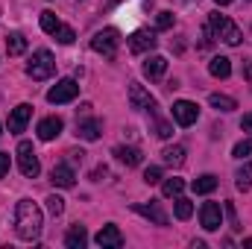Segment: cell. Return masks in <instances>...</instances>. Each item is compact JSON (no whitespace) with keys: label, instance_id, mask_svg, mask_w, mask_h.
Returning a JSON list of instances; mask_svg holds the SVG:
<instances>
[{"label":"cell","instance_id":"484cf974","mask_svg":"<svg viewBox=\"0 0 252 249\" xmlns=\"http://www.w3.org/2000/svg\"><path fill=\"white\" fill-rule=\"evenodd\" d=\"M173 211H176V217H179V220H188L190 214H193V205H190V199H185V196L179 193V196H176V208H173Z\"/></svg>","mask_w":252,"mask_h":249},{"label":"cell","instance_id":"30bf717a","mask_svg":"<svg viewBox=\"0 0 252 249\" xmlns=\"http://www.w3.org/2000/svg\"><path fill=\"white\" fill-rule=\"evenodd\" d=\"M156 44H158V38L150 30H138V32L129 35V50L132 53H150V50H156Z\"/></svg>","mask_w":252,"mask_h":249},{"label":"cell","instance_id":"74e56055","mask_svg":"<svg viewBox=\"0 0 252 249\" xmlns=\"http://www.w3.org/2000/svg\"><path fill=\"white\" fill-rule=\"evenodd\" d=\"M106 176H109V170H106V167H103V164H100V167H97V170H94V173H91V179H94V182H103V179H106Z\"/></svg>","mask_w":252,"mask_h":249},{"label":"cell","instance_id":"8d00e7d4","mask_svg":"<svg viewBox=\"0 0 252 249\" xmlns=\"http://www.w3.org/2000/svg\"><path fill=\"white\" fill-rule=\"evenodd\" d=\"M9 173V153H0V179Z\"/></svg>","mask_w":252,"mask_h":249},{"label":"cell","instance_id":"8fae6325","mask_svg":"<svg viewBox=\"0 0 252 249\" xmlns=\"http://www.w3.org/2000/svg\"><path fill=\"white\" fill-rule=\"evenodd\" d=\"M132 211L141 214V217H147V220H153L156 226H167V214H164V208L158 202H135Z\"/></svg>","mask_w":252,"mask_h":249},{"label":"cell","instance_id":"603a6c76","mask_svg":"<svg viewBox=\"0 0 252 249\" xmlns=\"http://www.w3.org/2000/svg\"><path fill=\"white\" fill-rule=\"evenodd\" d=\"M208 103H211L217 112H235V109H238V100H235V97H226V94H211Z\"/></svg>","mask_w":252,"mask_h":249},{"label":"cell","instance_id":"4fadbf2b","mask_svg":"<svg viewBox=\"0 0 252 249\" xmlns=\"http://www.w3.org/2000/svg\"><path fill=\"white\" fill-rule=\"evenodd\" d=\"M30 118H32V106H30V103L15 106V109H12V115H9V132H12V135L24 132L27 124H30Z\"/></svg>","mask_w":252,"mask_h":249},{"label":"cell","instance_id":"d6986e66","mask_svg":"<svg viewBox=\"0 0 252 249\" xmlns=\"http://www.w3.org/2000/svg\"><path fill=\"white\" fill-rule=\"evenodd\" d=\"M185 147L182 144H173V147H164L161 150V158H164V164H170V167H182L185 164Z\"/></svg>","mask_w":252,"mask_h":249},{"label":"cell","instance_id":"7402d4cb","mask_svg":"<svg viewBox=\"0 0 252 249\" xmlns=\"http://www.w3.org/2000/svg\"><path fill=\"white\" fill-rule=\"evenodd\" d=\"M27 50V38L21 35V32H9V38H6V53L9 56H21Z\"/></svg>","mask_w":252,"mask_h":249},{"label":"cell","instance_id":"7bdbcfd3","mask_svg":"<svg viewBox=\"0 0 252 249\" xmlns=\"http://www.w3.org/2000/svg\"><path fill=\"white\" fill-rule=\"evenodd\" d=\"M0 129H3V126H0ZM0 135H3V132H0Z\"/></svg>","mask_w":252,"mask_h":249},{"label":"cell","instance_id":"60d3db41","mask_svg":"<svg viewBox=\"0 0 252 249\" xmlns=\"http://www.w3.org/2000/svg\"><path fill=\"white\" fill-rule=\"evenodd\" d=\"M214 3H217V6H229L232 0H214Z\"/></svg>","mask_w":252,"mask_h":249},{"label":"cell","instance_id":"277c9868","mask_svg":"<svg viewBox=\"0 0 252 249\" xmlns=\"http://www.w3.org/2000/svg\"><path fill=\"white\" fill-rule=\"evenodd\" d=\"M15 156H18V167H21V173H24L27 179H35V176L41 173L38 156H35V150H32V144H30V141H21V144H18V150H15Z\"/></svg>","mask_w":252,"mask_h":249},{"label":"cell","instance_id":"52a82bcc","mask_svg":"<svg viewBox=\"0 0 252 249\" xmlns=\"http://www.w3.org/2000/svg\"><path fill=\"white\" fill-rule=\"evenodd\" d=\"M129 106L138 109V112H153L156 109V97L141 82H129Z\"/></svg>","mask_w":252,"mask_h":249},{"label":"cell","instance_id":"7a4b0ae2","mask_svg":"<svg viewBox=\"0 0 252 249\" xmlns=\"http://www.w3.org/2000/svg\"><path fill=\"white\" fill-rule=\"evenodd\" d=\"M208 32H211L217 41L229 44V47H238V44L244 41V35H241L238 24H235L232 18L220 15V12H211V15H208Z\"/></svg>","mask_w":252,"mask_h":249},{"label":"cell","instance_id":"44dd1931","mask_svg":"<svg viewBox=\"0 0 252 249\" xmlns=\"http://www.w3.org/2000/svg\"><path fill=\"white\" fill-rule=\"evenodd\" d=\"M85 244H88V232H85L82 226H70L67 235H64V247L67 249H82Z\"/></svg>","mask_w":252,"mask_h":249},{"label":"cell","instance_id":"ba28073f","mask_svg":"<svg viewBox=\"0 0 252 249\" xmlns=\"http://www.w3.org/2000/svg\"><path fill=\"white\" fill-rule=\"evenodd\" d=\"M199 223H202L205 232H217V229L223 226V208H220L217 202H205V205L199 208Z\"/></svg>","mask_w":252,"mask_h":249},{"label":"cell","instance_id":"9a60e30c","mask_svg":"<svg viewBox=\"0 0 252 249\" xmlns=\"http://www.w3.org/2000/svg\"><path fill=\"white\" fill-rule=\"evenodd\" d=\"M62 129H64V121L59 118V115H50V118H44L41 124H38V138L41 141H53V138H59L62 135Z\"/></svg>","mask_w":252,"mask_h":249},{"label":"cell","instance_id":"d4e9b609","mask_svg":"<svg viewBox=\"0 0 252 249\" xmlns=\"http://www.w3.org/2000/svg\"><path fill=\"white\" fill-rule=\"evenodd\" d=\"M217 187V176L214 173H205L199 179H193V193H211Z\"/></svg>","mask_w":252,"mask_h":249},{"label":"cell","instance_id":"836d02e7","mask_svg":"<svg viewBox=\"0 0 252 249\" xmlns=\"http://www.w3.org/2000/svg\"><path fill=\"white\" fill-rule=\"evenodd\" d=\"M226 214H229V223H232V229H235V232H241L244 226H241V220H238V211H235V205H232V202H226Z\"/></svg>","mask_w":252,"mask_h":249},{"label":"cell","instance_id":"3957f363","mask_svg":"<svg viewBox=\"0 0 252 249\" xmlns=\"http://www.w3.org/2000/svg\"><path fill=\"white\" fill-rule=\"evenodd\" d=\"M53 73H56V59H53V53H50V50H35L32 59L27 62V76L35 79V82H44V79H50Z\"/></svg>","mask_w":252,"mask_h":249},{"label":"cell","instance_id":"d6a6232c","mask_svg":"<svg viewBox=\"0 0 252 249\" xmlns=\"http://www.w3.org/2000/svg\"><path fill=\"white\" fill-rule=\"evenodd\" d=\"M144 182L147 185H158L161 182V167H147L144 170Z\"/></svg>","mask_w":252,"mask_h":249},{"label":"cell","instance_id":"ac0fdd59","mask_svg":"<svg viewBox=\"0 0 252 249\" xmlns=\"http://www.w3.org/2000/svg\"><path fill=\"white\" fill-rule=\"evenodd\" d=\"M208 73H211L214 79H229V76H232V59L214 56V59L208 62Z\"/></svg>","mask_w":252,"mask_h":249},{"label":"cell","instance_id":"ffe728a7","mask_svg":"<svg viewBox=\"0 0 252 249\" xmlns=\"http://www.w3.org/2000/svg\"><path fill=\"white\" fill-rule=\"evenodd\" d=\"M115 158L126 167H138L141 164V150L138 147H115Z\"/></svg>","mask_w":252,"mask_h":249},{"label":"cell","instance_id":"2e32d148","mask_svg":"<svg viewBox=\"0 0 252 249\" xmlns=\"http://www.w3.org/2000/svg\"><path fill=\"white\" fill-rule=\"evenodd\" d=\"M50 182L56 187H73L76 185V173H73V164H56L50 170Z\"/></svg>","mask_w":252,"mask_h":249},{"label":"cell","instance_id":"8992f818","mask_svg":"<svg viewBox=\"0 0 252 249\" xmlns=\"http://www.w3.org/2000/svg\"><path fill=\"white\" fill-rule=\"evenodd\" d=\"M76 94H79V85H76V79H59L50 91H47V103H53V106H62V103H70V100H76Z\"/></svg>","mask_w":252,"mask_h":249},{"label":"cell","instance_id":"f546056e","mask_svg":"<svg viewBox=\"0 0 252 249\" xmlns=\"http://www.w3.org/2000/svg\"><path fill=\"white\" fill-rule=\"evenodd\" d=\"M47 211H50L53 217H59V214L64 211V199H62V196H56V193H53V196H47Z\"/></svg>","mask_w":252,"mask_h":249},{"label":"cell","instance_id":"f35d334b","mask_svg":"<svg viewBox=\"0 0 252 249\" xmlns=\"http://www.w3.org/2000/svg\"><path fill=\"white\" fill-rule=\"evenodd\" d=\"M244 76H247V82L252 85V59H244Z\"/></svg>","mask_w":252,"mask_h":249},{"label":"cell","instance_id":"83f0119b","mask_svg":"<svg viewBox=\"0 0 252 249\" xmlns=\"http://www.w3.org/2000/svg\"><path fill=\"white\" fill-rule=\"evenodd\" d=\"M250 173H252V164L235 173V185H238V190H250V187H252V176H250Z\"/></svg>","mask_w":252,"mask_h":249},{"label":"cell","instance_id":"e575fe53","mask_svg":"<svg viewBox=\"0 0 252 249\" xmlns=\"http://www.w3.org/2000/svg\"><path fill=\"white\" fill-rule=\"evenodd\" d=\"M156 135L158 138H170L173 135V126L167 124V121H156Z\"/></svg>","mask_w":252,"mask_h":249},{"label":"cell","instance_id":"d590c367","mask_svg":"<svg viewBox=\"0 0 252 249\" xmlns=\"http://www.w3.org/2000/svg\"><path fill=\"white\" fill-rule=\"evenodd\" d=\"M67 156H70V164H82V158H85L82 150H67Z\"/></svg>","mask_w":252,"mask_h":249},{"label":"cell","instance_id":"b9f144b4","mask_svg":"<svg viewBox=\"0 0 252 249\" xmlns=\"http://www.w3.org/2000/svg\"><path fill=\"white\" fill-rule=\"evenodd\" d=\"M244 247H247V249H252V238H247V241H244Z\"/></svg>","mask_w":252,"mask_h":249},{"label":"cell","instance_id":"4dcf8cb0","mask_svg":"<svg viewBox=\"0 0 252 249\" xmlns=\"http://www.w3.org/2000/svg\"><path fill=\"white\" fill-rule=\"evenodd\" d=\"M176 24V15L173 12H158V18H156V27L158 30H170Z\"/></svg>","mask_w":252,"mask_h":249},{"label":"cell","instance_id":"f1b7e54d","mask_svg":"<svg viewBox=\"0 0 252 249\" xmlns=\"http://www.w3.org/2000/svg\"><path fill=\"white\" fill-rule=\"evenodd\" d=\"M232 156H235V158H250V156H252V138L238 141V144H235V150H232Z\"/></svg>","mask_w":252,"mask_h":249},{"label":"cell","instance_id":"9c48e42d","mask_svg":"<svg viewBox=\"0 0 252 249\" xmlns=\"http://www.w3.org/2000/svg\"><path fill=\"white\" fill-rule=\"evenodd\" d=\"M199 118V106L190 103V100H176L173 103V121L179 126H193Z\"/></svg>","mask_w":252,"mask_h":249},{"label":"cell","instance_id":"4316f807","mask_svg":"<svg viewBox=\"0 0 252 249\" xmlns=\"http://www.w3.org/2000/svg\"><path fill=\"white\" fill-rule=\"evenodd\" d=\"M182 190H185V182H182V179H176V176H173V179H167V182L161 185V193H164V196H179Z\"/></svg>","mask_w":252,"mask_h":249},{"label":"cell","instance_id":"6da1fadb","mask_svg":"<svg viewBox=\"0 0 252 249\" xmlns=\"http://www.w3.org/2000/svg\"><path fill=\"white\" fill-rule=\"evenodd\" d=\"M44 229V214L32 199H21L15 205V232L21 241H38Z\"/></svg>","mask_w":252,"mask_h":249},{"label":"cell","instance_id":"e0dca14e","mask_svg":"<svg viewBox=\"0 0 252 249\" xmlns=\"http://www.w3.org/2000/svg\"><path fill=\"white\" fill-rule=\"evenodd\" d=\"M164 70H167V59L164 56H147V62H144V76L147 79H161Z\"/></svg>","mask_w":252,"mask_h":249},{"label":"cell","instance_id":"5bb4252c","mask_svg":"<svg viewBox=\"0 0 252 249\" xmlns=\"http://www.w3.org/2000/svg\"><path fill=\"white\" fill-rule=\"evenodd\" d=\"M100 132H103V124H100L97 118L82 115V118L76 121V135H79L82 141H97V138H100Z\"/></svg>","mask_w":252,"mask_h":249},{"label":"cell","instance_id":"1f68e13d","mask_svg":"<svg viewBox=\"0 0 252 249\" xmlns=\"http://www.w3.org/2000/svg\"><path fill=\"white\" fill-rule=\"evenodd\" d=\"M53 38H56L59 44H73V41H76V32H73L70 27H64V24H62V30H59V32H56Z\"/></svg>","mask_w":252,"mask_h":249},{"label":"cell","instance_id":"ab89813d","mask_svg":"<svg viewBox=\"0 0 252 249\" xmlns=\"http://www.w3.org/2000/svg\"><path fill=\"white\" fill-rule=\"evenodd\" d=\"M241 126H244L247 132H252V112H250V115H244V121H241Z\"/></svg>","mask_w":252,"mask_h":249},{"label":"cell","instance_id":"7c38bea8","mask_svg":"<svg viewBox=\"0 0 252 249\" xmlns=\"http://www.w3.org/2000/svg\"><path fill=\"white\" fill-rule=\"evenodd\" d=\"M94 241H97V247H103V249H121L124 247V235H121V229H118L115 223L103 226Z\"/></svg>","mask_w":252,"mask_h":249},{"label":"cell","instance_id":"cb8c5ba5","mask_svg":"<svg viewBox=\"0 0 252 249\" xmlns=\"http://www.w3.org/2000/svg\"><path fill=\"white\" fill-rule=\"evenodd\" d=\"M41 30H44L47 35H56V32L62 30V21H59L50 9H44V12H41Z\"/></svg>","mask_w":252,"mask_h":249},{"label":"cell","instance_id":"5b68a950","mask_svg":"<svg viewBox=\"0 0 252 249\" xmlns=\"http://www.w3.org/2000/svg\"><path fill=\"white\" fill-rule=\"evenodd\" d=\"M118 44H121V35L118 30H100L94 38H91V50L106 56V59H115L118 56Z\"/></svg>","mask_w":252,"mask_h":249}]
</instances>
